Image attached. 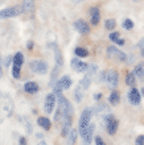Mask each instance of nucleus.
<instances>
[{"label":"nucleus","instance_id":"nucleus-1","mask_svg":"<svg viewBox=\"0 0 144 145\" xmlns=\"http://www.w3.org/2000/svg\"><path fill=\"white\" fill-rule=\"evenodd\" d=\"M57 103H58V111L57 115H56V120H58L60 116H62V120H72L73 121L74 108H73L72 103L62 94L57 95Z\"/></svg>","mask_w":144,"mask_h":145},{"label":"nucleus","instance_id":"nucleus-2","mask_svg":"<svg viewBox=\"0 0 144 145\" xmlns=\"http://www.w3.org/2000/svg\"><path fill=\"white\" fill-rule=\"evenodd\" d=\"M24 63V54L23 53H16L12 58V76L15 79L20 78V72H21V66Z\"/></svg>","mask_w":144,"mask_h":145},{"label":"nucleus","instance_id":"nucleus-3","mask_svg":"<svg viewBox=\"0 0 144 145\" xmlns=\"http://www.w3.org/2000/svg\"><path fill=\"white\" fill-rule=\"evenodd\" d=\"M105 124H106V129L108 132V135L114 136L115 133L118 132V125H119V121H118L115 116L112 114H107L105 115Z\"/></svg>","mask_w":144,"mask_h":145},{"label":"nucleus","instance_id":"nucleus-4","mask_svg":"<svg viewBox=\"0 0 144 145\" xmlns=\"http://www.w3.org/2000/svg\"><path fill=\"white\" fill-rule=\"evenodd\" d=\"M91 116H93V111L90 108L84 110L82 115L80 118V135H82L85 132V129L87 128V125L91 123Z\"/></svg>","mask_w":144,"mask_h":145},{"label":"nucleus","instance_id":"nucleus-5","mask_svg":"<svg viewBox=\"0 0 144 145\" xmlns=\"http://www.w3.org/2000/svg\"><path fill=\"white\" fill-rule=\"evenodd\" d=\"M23 12V8L20 5H15V7L4 8L0 11V19H9V17H16Z\"/></svg>","mask_w":144,"mask_h":145},{"label":"nucleus","instance_id":"nucleus-6","mask_svg":"<svg viewBox=\"0 0 144 145\" xmlns=\"http://www.w3.org/2000/svg\"><path fill=\"white\" fill-rule=\"evenodd\" d=\"M107 56L110 58L118 59L119 62H127V56H126L122 50L115 48V46H108V48H107Z\"/></svg>","mask_w":144,"mask_h":145},{"label":"nucleus","instance_id":"nucleus-7","mask_svg":"<svg viewBox=\"0 0 144 145\" xmlns=\"http://www.w3.org/2000/svg\"><path fill=\"white\" fill-rule=\"evenodd\" d=\"M29 67L32 71L37 72V74H46V71H48V63L44 61H38V59L30 62Z\"/></svg>","mask_w":144,"mask_h":145},{"label":"nucleus","instance_id":"nucleus-8","mask_svg":"<svg viewBox=\"0 0 144 145\" xmlns=\"http://www.w3.org/2000/svg\"><path fill=\"white\" fill-rule=\"evenodd\" d=\"M56 104H57V96L54 95L53 92L48 94V96L45 98V104H44V110H45L46 114H52Z\"/></svg>","mask_w":144,"mask_h":145},{"label":"nucleus","instance_id":"nucleus-9","mask_svg":"<svg viewBox=\"0 0 144 145\" xmlns=\"http://www.w3.org/2000/svg\"><path fill=\"white\" fill-rule=\"evenodd\" d=\"M105 80L110 86L116 87L118 83H119V74H118V71H115V70H107V71H105Z\"/></svg>","mask_w":144,"mask_h":145},{"label":"nucleus","instance_id":"nucleus-10","mask_svg":"<svg viewBox=\"0 0 144 145\" xmlns=\"http://www.w3.org/2000/svg\"><path fill=\"white\" fill-rule=\"evenodd\" d=\"M94 129H95V125L93 123H90L87 128L85 129V132L81 135V137L84 140V144L85 145H90L91 141H93V135H94Z\"/></svg>","mask_w":144,"mask_h":145},{"label":"nucleus","instance_id":"nucleus-11","mask_svg":"<svg viewBox=\"0 0 144 145\" xmlns=\"http://www.w3.org/2000/svg\"><path fill=\"white\" fill-rule=\"evenodd\" d=\"M140 99H141V94L136 87H132L131 91L128 92V100L131 102V104L133 106H139L140 104Z\"/></svg>","mask_w":144,"mask_h":145},{"label":"nucleus","instance_id":"nucleus-12","mask_svg":"<svg viewBox=\"0 0 144 145\" xmlns=\"http://www.w3.org/2000/svg\"><path fill=\"white\" fill-rule=\"evenodd\" d=\"M70 65H72L73 70H76L77 72H85L87 69V63L84 61H81L80 58H73Z\"/></svg>","mask_w":144,"mask_h":145},{"label":"nucleus","instance_id":"nucleus-13","mask_svg":"<svg viewBox=\"0 0 144 145\" xmlns=\"http://www.w3.org/2000/svg\"><path fill=\"white\" fill-rule=\"evenodd\" d=\"M74 27L82 35H89L90 33V27H89V24L85 20H77L76 23H74Z\"/></svg>","mask_w":144,"mask_h":145},{"label":"nucleus","instance_id":"nucleus-14","mask_svg":"<svg viewBox=\"0 0 144 145\" xmlns=\"http://www.w3.org/2000/svg\"><path fill=\"white\" fill-rule=\"evenodd\" d=\"M52 48L54 49V59H56V67L60 69L61 66L64 65V57H62V53H61L60 48H58L56 44H52Z\"/></svg>","mask_w":144,"mask_h":145},{"label":"nucleus","instance_id":"nucleus-15","mask_svg":"<svg viewBox=\"0 0 144 145\" xmlns=\"http://www.w3.org/2000/svg\"><path fill=\"white\" fill-rule=\"evenodd\" d=\"M90 17H91V24H93V25H98L99 20H101V12H99V8H97V7L90 8Z\"/></svg>","mask_w":144,"mask_h":145},{"label":"nucleus","instance_id":"nucleus-16","mask_svg":"<svg viewBox=\"0 0 144 145\" xmlns=\"http://www.w3.org/2000/svg\"><path fill=\"white\" fill-rule=\"evenodd\" d=\"M77 138H78V131L76 128H72L69 131V133L66 135V141L68 145H74L77 142Z\"/></svg>","mask_w":144,"mask_h":145},{"label":"nucleus","instance_id":"nucleus-17","mask_svg":"<svg viewBox=\"0 0 144 145\" xmlns=\"http://www.w3.org/2000/svg\"><path fill=\"white\" fill-rule=\"evenodd\" d=\"M38 90H40V87L36 82H27L24 84V91L27 94H36V92H38Z\"/></svg>","mask_w":144,"mask_h":145},{"label":"nucleus","instance_id":"nucleus-18","mask_svg":"<svg viewBox=\"0 0 144 145\" xmlns=\"http://www.w3.org/2000/svg\"><path fill=\"white\" fill-rule=\"evenodd\" d=\"M57 83H58V86H60L61 90H68V88L72 87V83H73V82H72V79H70V76L64 75L60 80H58Z\"/></svg>","mask_w":144,"mask_h":145},{"label":"nucleus","instance_id":"nucleus-19","mask_svg":"<svg viewBox=\"0 0 144 145\" xmlns=\"http://www.w3.org/2000/svg\"><path fill=\"white\" fill-rule=\"evenodd\" d=\"M37 124L41 127L44 131H49L50 128H52V123H50V120L48 118H45V116H40V118L37 119Z\"/></svg>","mask_w":144,"mask_h":145},{"label":"nucleus","instance_id":"nucleus-20","mask_svg":"<svg viewBox=\"0 0 144 145\" xmlns=\"http://www.w3.org/2000/svg\"><path fill=\"white\" fill-rule=\"evenodd\" d=\"M21 8H23V12H25V13H33L34 0H24V5Z\"/></svg>","mask_w":144,"mask_h":145},{"label":"nucleus","instance_id":"nucleus-21","mask_svg":"<svg viewBox=\"0 0 144 145\" xmlns=\"http://www.w3.org/2000/svg\"><path fill=\"white\" fill-rule=\"evenodd\" d=\"M108 102H110V104H112V106H116V104H119V102H120V94H119L116 90H115V91H112L110 94Z\"/></svg>","mask_w":144,"mask_h":145},{"label":"nucleus","instance_id":"nucleus-22","mask_svg":"<svg viewBox=\"0 0 144 145\" xmlns=\"http://www.w3.org/2000/svg\"><path fill=\"white\" fill-rule=\"evenodd\" d=\"M133 76L135 78H139V79H143L144 76V69H143V65L141 63H139V65L135 66V70H133Z\"/></svg>","mask_w":144,"mask_h":145},{"label":"nucleus","instance_id":"nucleus-23","mask_svg":"<svg viewBox=\"0 0 144 145\" xmlns=\"http://www.w3.org/2000/svg\"><path fill=\"white\" fill-rule=\"evenodd\" d=\"M74 53H76L77 57H80V58L89 57V52H87V49H85V48H80V46L74 49Z\"/></svg>","mask_w":144,"mask_h":145},{"label":"nucleus","instance_id":"nucleus-24","mask_svg":"<svg viewBox=\"0 0 144 145\" xmlns=\"http://www.w3.org/2000/svg\"><path fill=\"white\" fill-rule=\"evenodd\" d=\"M91 79H93V76L89 75V74H86V75L84 76V79L81 80V84H80V86L84 88V90H85V88H87L89 86H90V83H91Z\"/></svg>","mask_w":144,"mask_h":145},{"label":"nucleus","instance_id":"nucleus-25","mask_svg":"<svg viewBox=\"0 0 144 145\" xmlns=\"http://www.w3.org/2000/svg\"><path fill=\"white\" fill-rule=\"evenodd\" d=\"M74 96H76L77 102H81V100H82V98H84V88L81 87V86L76 87V90H74Z\"/></svg>","mask_w":144,"mask_h":145},{"label":"nucleus","instance_id":"nucleus-26","mask_svg":"<svg viewBox=\"0 0 144 145\" xmlns=\"http://www.w3.org/2000/svg\"><path fill=\"white\" fill-rule=\"evenodd\" d=\"M135 82H136V78L133 76L132 72H128V74L126 75V84H128V86L132 87L133 84H135Z\"/></svg>","mask_w":144,"mask_h":145},{"label":"nucleus","instance_id":"nucleus-27","mask_svg":"<svg viewBox=\"0 0 144 145\" xmlns=\"http://www.w3.org/2000/svg\"><path fill=\"white\" fill-rule=\"evenodd\" d=\"M105 27H106L107 31H112V29H115V27H116V21H115L114 19L106 20V24H105Z\"/></svg>","mask_w":144,"mask_h":145},{"label":"nucleus","instance_id":"nucleus-28","mask_svg":"<svg viewBox=\"0 0 144 145\" xmlns=\"http://www.w3.org/2000/svg\"><path fill=\"white\" fill-rule=\"evenodd\" d=\"M123 28H124V29H127V31H130V29H132V28H133V23H132V20L126 19L124 21H123Z\"/></svg>","mask_w":144,"mask_h":145},{"label":"nucleus","instance_id":"nucleus-29","mask_svg":"<svg viewBox=\"0 0 144 145\" xmlns=\"http://www.w3.org/2000/svg\"><path fill=\"white\" fill-rule=\"evenodd\" d=\"M36 140H37V145H46V141L44 138V135L37 133L36 135Z\"/></svg>","mask_w":144,"mask_h":145},{"label":"nucleus","instance_id":"nucleus-30","mask_svg":"<svg viewBox=\"0 0 144 145\" xmlns=\"http://www.w3.org/2000/svg\"><path fill=\"white\" fill-rule=\"evenodd\" d=\"M119 38H120V35H119V32H112V33H110V40H111V41L116 42Z\"/></svg>","mask_w":144,"mask_h":145},{"label":"nucleus","instance_id":"nucleus-31","mask_svg":"<svg viewBox=\"0 0 144 145\" xmlns=\"http://www.w3.org/2000/svg\"><path fill=\"white\" fill-rule=\"evenodd\" d=\"M135 145H144V136L143 135H139V136L135 138Z\"/></svg>","mask_w":144,"mask_h":145},{"label":"nucleus","instance_id":"nucleus-32","mask_svg":"<svg viewBox=\"0 0 144 145\" xmlns=\"http://www.w3.org/2000/svg\"><path fill=\"white\" fill-rule=\"evenodd\" d=\"M95 145H106V142L103 141V138L102 137H95Z\"/></svg>","mask_w":144,"mask_h":145},{"label":"nucleus","instance_id":"nucleus-33","mask_svg":"<svg viewBox=\"0 0 144 145\" xmlns=\"http://www.w3.org/2000/svg\"><path fill=\"white\" fill-rule=\"evenodd\" d=\"M19 144H20V145H27V140H25V137H24V136H20Z\"/></svg>","mask_w":144,"mask_h":145},{"label":"nucleus","instance_id":"nucleus-34","mask_svg":"<svg viewBox=\"0 0 144 145\" xmlns=\"http://www.w3.org/2000/svg\"><path fill=\"white\" fill-rule=\"evenodd\" d=\"M143 45H144V42H143V40H141V41L139 42V50H140V54H141V56L144 54V48H143Z\"/></svg>","mask_w":144,"mask_h":145},{"label":"nucleus","instance_id":"nucleus-35","mask_svg":"<svg viewBox=\"0 0 144 145\" xmlns=\"http://www.w3.org/2000/svg\"><path fill=\"white\" fill-rule=\"evenodd\" d=\"M27 48H28L29 50L33 49V41H29V42H28V44H27Z\"/></svg>","mask_w":144,"mask_h":145},{"label":"nucleus","instance_id":"nucleus-36","mask_svg":"<svg viewBox=\"0 0 144 145\" xmlns=\"http://www.w3.org/2000/svg\"><path fill=\"white\" fill-rule=\"evenodd\" d=\"M115 44H118V45H124V40H123V38H119V40H118L116 42H115Z\"/></svg>","mask_w":144,"mask_h":145},{"label":"nucleus","instance_id":"nucleus-37","mask_svg":"<svg viewBox=\"0 0 144 145\" xmlns=\"http://www.w3.org/2000/svg\"><path fill=\"white\" fill-rule=\"evenodd\" d=\"M101 98H102V94H99V92H98V94H95V95H94V99H95V100H99V99H101Z\"/></svg>","mask_w":144,"mask_h":145},{"label":"nucleus","instance_id":"nucleus-38","mask_svg":"<svg viewBox=\"0 0 144 145\" xmlns=\"http://www.w3.org/2000/svg\"><path fill=\"white\" fill-rule=\"evenodd\" d=\"M5 61H7V62H5V65H7V66H9V63H12V58L11 57H7V59H5Z\"/></svg>","mask_w":144,"mask_h":145},{"label":"nucleus","instance_id":"nucleus-39","mask_svg":"<svg viewBox=\"0 0 144 145\" xmlns=\"http://www.w3.org/2000/svg\"><path fill=\"white\" fill-rule=\"evenodd\" d=\"M3 76V67H1V61H0V78Z\"/></svg>","mask_w":144,"mask_h":145},{"label":"nucleus","instance_id":"nucleus-40","mask_svg":"<svg viewBox=\"0 0 144 145\" xmlns=\"http://www.w3.org/2000/svg\"><path fill=\"white\" fill-rule=\"evenodd\" d=\"M73 1H76V3H80V1H82V0H73Z\"/></svg>","mask_w":144,"mask_h":145}]
</instances>
